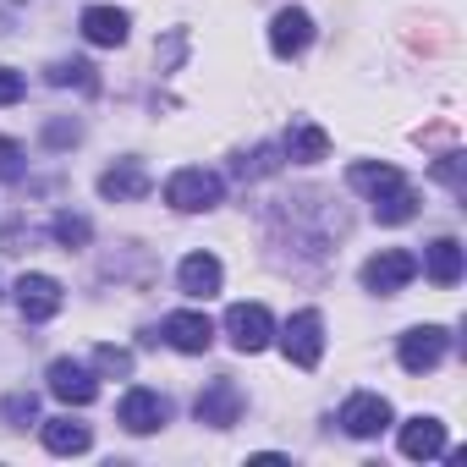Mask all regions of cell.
<instances>
[{"mask_svg": "<svg viewBox=\"0 0 467 467\" xmlns=\"http://www.w3.org/2000/svg\"><path fill=\"white\" fill-rule=\"evenodd\" d=\"M220 192H225V182H220L214 171H203V165H187V171H176V176L165 182V203L182 209V214H203V209H214Z\"/></svg>", "mask_w": 467, "mask_h": 467, "instance_id": "cell-1", "label": "cell"}, {"mask_svg": "<svg viewBox=\"0 0 467 467\" xmlns=\"http://www.w3.org/2000/svg\"><path fill=\"white\" fill-rule=\"evenodd\" d=\"M281 347H286V363H297V368H319V358H325V319H319V308L292 314L286 330H281Z\"/></svg>", "mask_w": 467, "mask_h": 467, "instance_id": "cell-2", "label": "cell"}, {"mask_svg": "<svg viewBox=\"0 0 467 467\" xmlns=\"http://www.w3.org/2000/svg\"><path fill=\"white\" fill-rule=\"evenodd\" d=\"M225 336L237 352H265L270 336H275V319H270L265 303H231L225 308Z\"/></svg>", "mask_w": 467, "mask_h": 467, "instance_id": "cell-3", "label": "cell"}, {"mask_svg": "<svg viewBox=\"0 0 467 467\" xmlns=\"http://www.w3.org/2000/svg\"><path fill=\"white\" fill-rule=\"evenodd\" d=\"M192 418L209 423V429H231V423L243 418V390H237V379H209V385L198 390V401H192Z\"/></svg>", "mask_w": 467, "mask_h": 467, "instance_id": "cell-4", "label": "cell"}, {"mask_svg": "<svg viewBox=\"0 0 467 467\" xmlns=\"http://www.w3.org/2000/svg\"><path fill=\"white\" fill-rule=\"evenodd\" d=\"M445 347H451V336H445L440 325H412V330L401 336L396 358H401V368H407V374H429V368H440Z\"/></svg>", "mask_w": 467, "mask_h": 467, "instance_id": "cell-5", "label": "cell"}, {"mask_svg": "<svg viewBox=\"0 0 467 467\" xmlns=\"http://www.w3.org/2000/svg\"><path fill=\"white\" fill-rule=\"evenodd\" d=\"M412 275H418V259H412L407 248H385V254H374V259L363 265V286H368V292H379V297L401 292Z\"/></svg>", "mask_w": 467, "mask_h": 467, "instance_id": "cell-6", "label": "cell"}, {"mask_svg": "<svg viewBox=\"0 0 467 467\" xmlns=\"http://www.w3.org/2000/svg\"><path fill=\"white\" fill-rule=\"evenodd\" d=\"M341 429H347L352 440H374V434H385V429H390V401L374 396V390L347 396V407H341Z\"/></svg>", "mask_w": 467, "mask_h": 467, "instance_id": "cell-7", "label": "cell"}, {"mask_svg": "<svg viewBox=\"0 0 467 467\" xmlns=\"http://www.w3.org/2000/svg\"><path fill=\"white\" fill-rule=\"evenodd\" d=\"M12 292H17L23 319H34V325L56 319V314H61V303H67V292H61V281H56V275H23Z\"/></svg>", "mask_w": 467, "mask_h": 467, "instance_id": "cell-8", "label": "cell"}, {"mask_svg": "<svg viewBox=\"0 0 467 467\" xmlns=\"http://www.w3.org/2000/svg\"><path fill=\"white\" fill-rule=\"evenodd\" d=\"M116 418H121V429H127V434H154V429H165L171 401H165L160 390H143V385H138V390H127V396H121V412H116Z\"/></svg>", "mask_w": 467, "mask_h": 467, "instance_id": "cell-9", "label": "cell"}, {"mask_svg": "<svg viewBox=\"0 0 467 467\" xmlns=\"http://www.w3.org/2000/svg\"><path fill=\"white\" fill-rule=\"evenodd\" d=\"M308 45H314V17H308L303 6L275 12V23H270V50H275L281 61H292V56H303Z\"/></svg>", "mask_w": 467, "mask_h": 467, "instance_id": "cell-10", "label": "cell"}, {"mask_svg": "<svg viewBox=\"0 0 467 467\" xmlns=\"http://www.w3.org/2000/svg\"><path fill=\"white\" fill-rule=\"evenodd\" d=\"M160 341H171L176 352H209V347H214V325H209V314L182 308V314H165Z\"/></svg>", "mask_w": 467, "mask_h": 467, "instance_id": "cell-11", "label": "cell"}, {"mask_svg": "<svg viewBox=\"0 0 467 467\" xmlns=\"http://www.w3.org/2000/svg\"><path fill=\"white\" fill-rule=\"evenodd\" d=\"M50 396H56V401H67V407H88V401L99 396V379H94L83 363L56 358V363H50Z\"/></svg>", "mask_w": 467, "mask_h": 467, "instance_id": "cell-12", "label": "cell"}, {"mask_svg": "<svg viewBox=\"0 0 467 467\" xmlns=\"http://www.w3.org/2000/svg\"><path fill=\"white\" fill-rule=\"evenodd\" d=\"M401 456H412V462L445 456V423L440 418H407L401 423Z\"/></svg>", "mask_w": 467, "mask_h": 467, "instance_id": "cell-13", "label": "cell"}, {"mask_svg": "<svg viewBox=\"0 0 467 467\" xmlns=\"http://www.w3.org/2000/svg\"><path fill=\"white\" fill-rule=\"evenodd\" d=\"M149 192V171L138 165V160H121V165H110L105 176H99V198H110V203H132V198H143Z\"/></svg>", "mask_w": 467, "mask_h": 467, "instance_id": "cell-14", "label": "cell"}, {"mask_svg": "<svg viewBox=\"0 0 467 467\" xmlns=\"http://www.w3.org/2000/svg\"><path fill=\"white\" fill-rule=\"evenodd\" d=\"M176 281H182V292H187V297H214V292H220V281H225V270H220V259H214V254H187V259H182V270H176Z\"/></svg>", "mask_w": 467, "mask_h": 467, "instance_id": "cell-15", "label": "cell"}, {"mask_svg": "<svg viewBox=\"0 0 467 467\" xmlns=\"http://www.w3.org/2000/svg\"><path fill=\"white\" fill-rule=\"evenodd\" d=\"M83 39L99 45V50L127 45V12H116V6H88V12H83Z\"/></svg>", "mask_w": 467, "mask_h": 467, "instance_id": "cell-16", "label": "cell"}, {"mask_svg": "<svg viewBox=\"0 0 467 467\" xmlns=\"http://www.w3.org/2000/svg\"><path fill=\"white\" fill-rule=\"evenodd\" d=\"M423 270H429L434 286H456L462 281V243L456 237H434L423 248Z\"/></svg>", "mask_w": 467, "mask_h": 467, "instance_id": "cell-17", "label": "cell"}, {"mask_svg": "<svg viewBox=\"0 0 467 467\" xmlns=\"http://www.w3.org/2000/svg\"><path fill=\"white\" fill-rule=\"evenodd\" d=\"M39 434H45V451H56V456H83L94 445L88 423H78V418H45Z\"/></svg>", "mask_w": 467, "mask_h": 467, "instance_id": "cell-18", "label": "cell"}, {"mask_svg": "<svg viewBox=\"0 0 467 467\" xmlns=\"http://www.w3.org/2000/svg\"><path fill=\"white\" fill-rule=\"evenodd\" d=\"M286 154H292L297 165H319V160L330 154V138H325V127H314L308 116H297V121H292V132H286Z\"/></svg>", "mask_w": 467, "mask_h": 467, "instance_id": "cell-19", "label": "cell"}, {"mask_svg": "<svg viewBox=\"0 0 467 467\" xmlns=\"http://www.w3.org/2000/svg\"><path fill=\"white\" fill-rule=\"evenodd\" d=\"M347 182H352L358 192H368V198H379V192H390V187L401 182V171H396V165H385V160H379V165H374V160H358V165L347 171Z\"/></svg>", "mask_w": 467, "mask_h": 467, "instance_id": "cell-20", "label": "cell"}, {"mask_svg": "<svg viewBox=\"0 0 467 467\" xmlns=\"http://www.w3.org/2000/svg\"><path fill=\"white\" fill-rule=\"evenodd\" d=\"M412 214H418V192H412L407 182H396L390 192L374 198V220H379V225H401V220H412Z\"/></svg>", "mask_w": 467, "mask_h": 467, "instance_id": "cell-21", "label": "cell"}, {"mask_svg": "<svg viewBox=\"0 0 467 467\" xmlns=\"http://www.w3.org/2000/svg\"><path fill=\"white\" fill-rule=\"evenodd\" d=\"M50 231H56V243H61L67 254H72V248H88V237H94V225H88L83 214H56Z\"/></svg>", "mask_w": 467, "mask_h": 467, "instance_id": "cell-22", "label": "cell"}, {"mask_svg": "<svg viewBox=\"0 0 467 467\" xmlns=\"http://www.w3.org/2000/svg\"><path fill=\"white\" fill-rule=\"evenodd\" d=\"M50 83H61V88H67V83H78V88H99V78H94L88 61H56V67H50Z\"/></svg>", "mask_w": 467, "mask_h": 467, "instance_id": "cell-23", "label": "cell"}, {"mask_svg": "<svg viewBox=\"0 0 467 467\" xmlns=\"http://www.w3.org/2000/svg\"><path fill=\"white\" fill-rule=\"evenodd\" d=\"M94 368L121 379V374H132V352L127 347H94Z\"/></svg>", "mask_w": 467, "mask_h": 467, "instance_id": "cell-24", "label": "cell"}, {"mask_svg": "<svg viewBox=\"0 0 467 467\" xmlns=\"http://www.w3.org/2000/svg\"><path fill=\"white\" fill-rule=\"evenodd\" d=\"M23 171H28V160H23V143L0 138V182H23Z\"/></svg>", "mask_w": 467, "mask_h": 467, "instance_id": "cell-25", "label": "cell"}, {"mask_svg": "<svg viewBox=\"0 0 467 467\" xmlns=\"http://www.w3.org/2000/svg\"><path fill=\"white\" fill-rule=\"evenodd\" d=\"M23 94H28V78L12 72V67H0V105H17Z\"/></svg>", "mask_w": 467, "mask_h": 467, "instance_id": "cell-26", "label": "cell"}, {"mask_svg": "<svg viewBox=\"0 0 467 467\" xmlns=\"http://www.w3.org/2000/svg\"><path fill=\"white\" fill-rule=\"evenodd\" d=\"M78 132H83L78 121H50V127H45V138H50V149H67V143H78Z\"/></svg>", "mask_w": 467, "mask_h": 467, "instance_id": "cell-27", "label": "cell"}, {"mask_svg": "<svg viewBox=\"0 0 467 467\" xmlns=\"http://www.w3.org/2000/svg\"><path fill=\"white\" fill-rule=\"evenodd\" d=\"M34 412H39V401H34V396H23V390H17V396H6V418H12V423H28Z\"/></svg>", "mask_w": 467, "mask_h": 467, "instance_id": "cell-28", "label": "cell"}]
</instances>
